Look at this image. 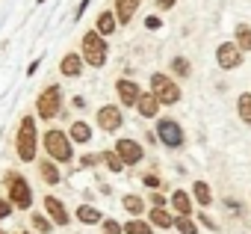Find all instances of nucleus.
<instances>
[{
  "label": "nucleus",
  "instance_id": "1",
  "mask_svg": "<svg viewBox=\"0 0 251 234\" xmlns=\"http://www.w3.org/2000/svg\"><path fill=\"white\" fill-rule=\"evenodd\" d=\"M15 151L24 163H33L36 160V151H39V131H36V119L33 116H24L21 119V128H18V137H15Z\"/></svg>",
  "mask_w": 251,
  "mask_h": 234
},
{
  "label": "nucleus",
  "instance_id": "2",
  "mask_svg": "<svg viewBox=\"0 0 251 234\" xmlns=\"http://www.w3.org/2000/svg\"><path fill=\"white\" fill-rule=\"evenodd\" d=\"M83 59L92 65V68H100L103 62H106V54H109V45H106V39L98 33V30H92V33H86L83 36Z\"/></svg>",
  "mask_w": 251,
  "mask_h": 234
},
{
  "label": "nucleus",
  "instance_id": "3",
  "mask_svg": "<svg viewBox=\"0 0 251 234\" xmlns=\"http://www.w3.org/2000/svg\"><path fill=\"white\" fill-rule=\"evenodd\" d=\"M42 143H45V151L53 157V160H59V163H68L71 157H74V151H71V137L68 134H62V131H48L45 137H42Z\"/></svg>",
  "mask_w": 251,
  "mask_h": 234
},
{
  "label": "nucleus",
  "instance_id": "4",
  "mask_svg": "<svg viewBox=\"0 0 251 234\" xmlns=\"http://www.w3.org/2000/svg\"><path fill=\"white\" fill-rule=\"evenodd\" d=\"M6 187H9V202H12V207L30 210V205H33V190H30L27 178L18 175V172H9V175H6Z\"/></svg>",
  "mask_w": 251,
  "mask_h": 234
},
{
  "label": "nucleus",
  "instance_id": "5",
  "mask_svg": "<svg viewBox=\"0 0 251 234\" xmlns=\"http://www.w3.org/2000/svg\"><path fill=\"white\" fill-rule=\"evenodd\" d=\"M36 110H39V119H56L59 110H62V89H59V86H48V89L39 95Z\"/></svg>",
  "mask_w": 251,
  "mask_h": 234
},
{
  "label": "nucleus",
  "instance_id": "6",
  "mask_svg": "<svg viewBox=\"0 0 251 234\" xmlns=\"http://www.w3.org/2000/svg\"><path fill=\"white\" fill-rule=\"evenodd\" d=\"M151 92L157 95L160 104H177L180 101V86L166 74H151Z\"/></svg>",
  "mask_w": 251,
  "mask_h": 234
},
{
  "label": "nucleus",
  "instance_id": "7",
  "mask_svg": "<svg viewBox=\"0 0 251 234\" xmlns=\"http://www.w3.org/2000/svg\"><path fill=\"white\" fill-rule=\"evenodd\" d=\"M157 140H160L163 146H169V148H180V146H183V128H180V122H175V119H160V122H157Z\"/></svg>",
  "mask_w": 251,
  "mask_h": 234
},
{
  "label": "nucleus",
  "instance_id": "8",
  "mask_svg": "<svg viewBox=\"0 0 251 234\" xmlns=\"http://www.w3.org/2000/svg\"><path fill=\"white\" fill-rule=\"evenodd\" d=\"M115 154L121 157V163H124V166H127V163L133 166V163H139V160L145 157L142 146H139L136 140H130V137H124V140H118V143H115Z\"/></svg>",
  "mask_w": 251,
  "mask_h": 234
},
{
  "label": "nucleus",
  "instance_id": "9",
  "mask_svg": "<svg viewBox=\"0 0 251 234\" xmlns=\"http://www.w3.org/2000/svg\"><path fill=\"white\" fill-rule=\"evenodd\" d=\"M121 125H124V116H121V110H118V107L103 104V107L98 110V128H100V131L112 134V131H118Z\"/></svg>",
  "mask_w": 251,
  "mask_h": 234
},
{
  "label": "nucleus",
  "instance_id": "10",
  "mask_svg": "<svg viewBox=\"0 0 251 234\" xmlns=\"http://www.w3.org/2000/svg\"><path fill=\"white\" fill-rule=\"evenodd\" d=\"M216 62H219V68H239L242 65V51L236 48V42L233 45H219V51H216Z\"/></svg>",
  "mask_w": 251,
  "mask_h": 234
},
{
  "label": "nucleus",
  "instance_id": "11",
  "mask_svg": "<svg viewBox=\"0 0 251 234\" xmlns=\"http://www.w3.org/2000/svg\"><path fill=\"white\" fill-rule=\"evenodd\" d=\"M115 92H118V101H121L124 107H136V101H139V95H142V89L136 86V80H127V77H121V80L115 83Z\"/></svg>",
  "mask_w": 251,
  "mask_h": 234
},
{
  "label": "nucleus",
  "instance_id": "12",
  "mask_svg": "<svg viewBox=\"0 0 251 234\" xmlns=\"http://www.w3.org/2000/svg\"><path fill=\"white\" fill-rule=\"evenodd\" d=\"M45 210H48V219L50 222H56V225H68V210H65V205L56 199V196H48L45 199Z\"/></svg>",
  "mask_w": 251,
  "mask_h": 234
},
{
  "label": "nucleus",
  "instance_id": "13",
  "mask_svg": "<svg viewBox=\"0 0 251 234\" xmlns=\"http://www.w3.org/2000/svg\"><path fill=\"white\" fill-rule=\"evenodd\" d=\"M136 110L139 116H145V119H157V113H160V101L154 92H142L139 101H136Z\"/></svg>",
  "mask_w": 251,
  "mask_h": 234
},
{
  "label": "nucleus",
  "instance_id": "14",
  "mask_svg": "<svg viewBox=\"0 0 251 234\" xmlns=\"http://www.w3.org/2000/svg\"><path fill=\"white\" fill-rule=\"evenodd\" d=\"M59 71H62L65 77H80V71H83V57H80V54H65L62 62H59Z\"/></svg>",
  "mask_w": 251,
  "mask_h": 234
},
{
  "label": "nucleus",
  "instance_id": "15",
  "mask_svg": "<svg viewBox=\"0 0 251 234\" xmlns=\"http://www.w3.org/2000/svg\"><path fill=\"white\" fill-rule=\"evenodd\" d=\"M136 9H139V0H115V18H118V24L133 21Z\"/></svg>",
  "mask_w": 251,
  "mask_h": 234
},
{
  "label": "nucleus",
  "instance_id": "16",
  "mask_svg": "<svg viewBox=\"0 0 251 234\" xmlns=\"http://www.w3.org/2000/svg\"><path fill=\"white\" fill-rule=\"evenodd\" d=\"M169 202H172V207L177 210V216H189V213H192V199H189V193H183V190H175Z\"/></svg>",
  "mask_w": 251,
  "mask_h": 234
},
{
  "label": "nucleus",
  "instance_id": "17",
  "mask_svg": "<svg viewBox=\"0 0 251 234\" xmlns=\"http://www.w3.org/2000/svg\"><path fill=\"white\" fill-rule=\"evenodd\" d=\"M77 219H80L83 225H98V222H103V213H100L95 205H80V207H77Z\"/></svg>",
  "mask_w": 251,
  "mask_h": 234
},
{
  "label": "nucleus",
  "instance_id": "18",
  "mask_svg": "<svg viewBox=\"0 0 251 234\" xmlns=\"http://www.w3.org/2000/svg\"><path fill=\"white\" fill-rule=\"evenodd\" d=\"M115 27H118V18H115V12L103 9V12L98 15V27H95V30H98V33H100V36L106 39V36H109V33L115 30Z\"/></svg>",
  "mask_w": 251,
  "mask_h": 234
},
{
  "label": "nucleus",
  "instance_id": "19",
  "mask_svg": "<svg viewBox=\"0 0 251 234\" xmlns=\"http://www.w3.org/2000/svg\"><path fill=\"white\" fill-rule=\"evenodd\" d=\"M148 222L157 225V228H172L175 225V216L166 207H154V210H148Z\"/></svg>",
  "mask_w": 251,
  "mask_h": 234
},
{
  "label": "nucleus",
  "instance_id": "20",
  "mask_svg": "<svg viewBox=\"0 0 251 234\" xmlns=\"http://www.w3.org/2000/svg\"><path fill=\"white\" fill-rule=\"evenodd\" d=\"M121 234H154V225L136 216V219H130V222L121 225Z\"/></svg>",
  "mask_w": 251,
  "mask_h": 234
},
{
  "label": "nucleus",
  "instance_id": "21",
  "mask_svg": "<svg viewBox=\"0 0 251 234\" xmlns=\"http://www.w3.org/2000/svg\"><path fill=\"white\" fill-rule=\"evenodd\" d=\"M68 137H71V143L86 146V143L92 140V128H89L86 122H74V125H71V131H68Z\"/></svg>",
  "mask_w": 251,
  "mask_h": 234
},
{
  "label": "nucleus",
  "instance_id": "22",
  "mask_svg": "<svg viewBox=\"0 0 251 234\" xmlns=\"http://www.w3.org/2000/svg\"><path fill=\"white\" fill-rule=\"evenodd\" d=\"M39 172H42V178H45L48 184H59V181H62V172H59L56 163H50V160H39Z\"/></svg>",
  "mask_w": 251,
  "mask_h": 234
},
{
  "label": "nucleus",
  "instance_id": "23",
  "mask_svg": "<svg viewBox=\"0 0 251 234\" xmlns=\"http://www.w3.org/2000/svg\"><path fill=\"white\" fill-rule=\"evenodd\" d=\"M192 196H195V202H198L201 207H207V205L213 202V193H210V187H207L204 181H195V184H192Z\"/></svg>",
  "mask_w": 251,
  "mask_h": 234
},
{
  "label": "nucleus",
  "instance_id": "24",
  "mask_svg": "<svg viewBox=\"0 0 251 234\" xmlns=\"http://www.w3.org/2000/svg\"><path fill=\"white\" fill-rule=\"evenodd\" d=\"M236 113H239V119H242L245 125H251V92H242V95H239Z\"/></svg>",
  "mask_w": 251,
  "mask_h": 234
},
{
  "label": "nucleus",
  "instance_id": "25",
  "mask_svg": "<svg viewBox=\"0 0 251 234\" xmlns=\"http://www.w3.org/2000/svg\"><path fill=\"white\" fill-rule=\"evenodd\" d=\"M124 210H127V213L136 219L139 213H145V202H142L139 196H133V193H130V196H124Z\"/></svg>",
  "mask_w": 251,
  "mask_h": 234
},
{
  "label": "nucleus",
  "instance_id": "26",
  "mask_svg": "<svg viewBox=\"0 0 251 234\" xmlns=\"http://www.w3.org/2000/svg\"><path fill=\"white\" fill-rule=\"evenodd\" d=\"M236 48L239 51H251V27L248 24H239L236 27Z\"/></svg>",
  "mask_w": 251,
  "mask_h": 234
},
{
  "label": "nucleus",
  "instance_id": "27",
  "mask_svg": "<svg viewBox=\"0 0 251 234\" xmlns=\"http://www.w3.org/2000/svg\"><path fill=\"white\" fill-rule=\"evenodd\" d=\"M100 160H103V166H109V172H121V169H124V163H121V157H118L115 151H103Z\"/></svg>",
  "mask_w": 251,
  "mask_h": 234
},
{
  "label": "nucleus",
  "instance_id": "28",
  "mask_svg": "<svg viewBox=\"0 0 251 234\" xmlns=\"http://www.w3.org/2000/svg\"><path fill=\"white\" fill-rule=\"evenodd\" d=\"M175 228H177L180 234H198V225H195L189 216H177V219H175Z\"/></svg>",
  "mask_w": 251,
  "mask_h": 234
},
{
  "label": "nucleus",
  "instance_id": "29",
  "mask_svg": "<svg viewBox=\"0 0 251 234\" xmlns=\"http://www.w3.org/2000/svg\"><path fill=\"white\" fill-rule=\"evenodd\" d=\"M172 71L180 74V77H189V71H192V68H189V59H186V57H175V59H172Z\"/></svg>",
  "mask_w": 251,
  "mask_h": 234
},
{
  "label": "nucleus",
  "instance_id": "30",
  "mask_svg": "<svg viewBox=\"0 0 251 234\" xmlns=\"http://www.w3.org/2000/svg\"><path fill=\"white\" fill-rule=\"evenodd\" d=\"M30 222H33V228H39V231H45V234H48V231H50V225H53V222H50L48 216H42V213H33V216H30Z\"/></svg>",
  "mask_w": 251,
  "mask_h": 234
},
{
  "label": "nucleus",
  "instance_id": "31",
  "mask_svg": "<svg viewBox=\"0 0 251 234\" xmlns=\"http://www.w3.org/2000/svg\"><path fill=\"white\" fill-rule=\"evenodd\" d=\"M103 234H121V225L115 219H103Z\"/></svg>",
  "mask_w": 251,
  "mask_h": 234
},
{
  "label": "nucleus",
  "instance_id": "32",
  "mask_svg": "<svg viewBox=\"0 0 251 234\" xmlns=\"http://www.w3.org/2000/svg\"><path fill=\"white\" fill-rule=\"evenodd\" d=\"M145 27H148V30H160V27H163V18H160V15H148V18H145Z\"/></svg>",
  "mask_w": 251,
  "mask_h": 234
},
{
  "label": "nucleus",
  "instance_id": "33",
  "mask_svg": "<svg viewBox=\"0 0 251 234\" xmlns=\"http://www.w3.org/2000/svg\"><path fill=\"white\" fill-rule=\"evenodd\" d=\"M12 213V202L9 199H0V219H6Z\"/></svg>",
  "mask_w": 251,
  "mask_h": 234
},
{
  "label": "nucleus",
  "instance_id": "34",
  "mask_svg": "<svg viewBox=\"0 0 251 234\" xmlns=\"http://www.w3.org/2000/svg\"><path fill=\"white\" fill-rule=\"evenodd\" d=\"M198 219H201V225H204V228H210V231H216V228H219V225H216V219H210V216H207L204 210L198 213Z\"/></svg>",
  "mask_w": 251,
  "mask_h": 234
},
{
  "label": "nucleus",
  "instance_id": "35",
  "mask_svg": "<svg viewBox=\"0 0 251 234\" xmlns=\"http://www.w3.org/2000/svg\"><path fill=\"white\" fill-rule=\"evenodd\" d=\"M145 184H148L151 190H160V187H163V181H160L157 175H145Z\"/></svg>",
  "mask_w": 251,
  "mask_h": 234
},
{
  "label": "nucleus",
  "instance_id": "36",
  "mask_svg": "<svg viewBox=\"0 0 251 234\" xmlns=\"http://www.w3.org/2000/svg\"><path fill=\"white\" fill-rule=\"evenodd\" d=\"M151 205H154V207H166V199L160 196V190H154V193H151Z\"/></svg>",
  "mask_w": 251,
  "mask_h": 234
},
{
  "label": "nucleus",
  "instance_id": "37",
  "mask_svg": "<svg viewBox=\"0 0 251 234\" xmlns=\"http://www.w3.org/2000/svg\"><path fill=\"white\" fill-rule=\"evenodd\" d=\"M95 160H98V157H92V154H83V157H80V166H83V169H89V166H95Z\"/></svg>",
  "mask_w": 251,
  "mask_h": 234
},
{
  "label": "nucleus",
  "instance_id": "38",
  "mask_svg": "<svg viewBox=\"0 0 251 234\" xmlns=\"http://www.w3.org/2000/svg\"><path fill=\"white\" fill-rule=\"evenodd\" d=\"M86 6H89V0H80V6H77V12H74V18H83V12H86Z\"/></svg>",
  "mask_w": 251,
  "mask_h": 234
},
{
  "label": "nucleus",
  "instance_id": "39",
  "mask_svg": "<svg viewBox=\"0 0 251 234\" xmlns=\"http://www.w3.org/2000/svg\"><path fill=\"white\" fill-rule=\"evenodd\" d=\"M175 3H177V0H157V6H160V9H172Z\"/></svg>",
  "mask_w": 251,
  "mask_h": 234
},
{
  "label": "nucleus",
  "instance_id": "40",
  "mask_svg": "<svg viewBox=\"0 0 251 234\" xmlns=\"http://www.w3.org/2000/svg\"><path fill=\"white\" fill-rule=\"evenodd\" d=\"M39 65H42V57H39V59H33V62H30V68H27V74H36V71H39Z\"/></svg>",
  "mask_w": 251,
  "mask_h": 234
},
{
  "label": "nucleus",
  "instance_id": "41",
  "mask_svg": "<svg viewBox=\"0 0 251 234\" xmlns=\"http://www.w3.org/2000/svg\"><path fill=\"white\" fill-rule=\"evenodd\" d=\"M71 104H74V107H77V110H83V107H86V98H80V95H77V98H74V101H71Z\"/></svg>",
  "mask_w": 251,
  "mask_h": 234
},
{
  "label": "nucleus",
  "instance_id": "42",
  "mask_svg": "<svg viewBox=\"0 0 251 234\" xmlns=\"http://www.w3.org/2000/svg\"><path fill=\"white\" fill-rule=\"evenodd\" d=\"M0 234H9V231H3V228H0Z\"/></svg>",
  "mask_w": 251,
  "mask_h": 234
},
{
  "label": "nucleus",
  "instance_id": "43",
  "mask_svg": "<svg viewBox=\"0 0 251 234\" xmlns=\"http://www.w3.org/2000/svg\"><path fill=\"white\" fill-rule=\"evenodd\" d=\"M39 3H45V0H39Z\"/></svg>",
  "mask_w": 251,
  "mask_h": 234
},
{
  "label": "nucleus",
  "instance_id": "44",
  "mask_svg": "<svg viewBox=\"0 0 251 234\" xmlns=\"http://www.w3.org/2000/svg\"><path fill=\"white\" fill-rule=\"evenodd\" d=\"M24 234H30V231H24Z\"/></svg>",
  "mask_w": 251,
  "mask_h": 234
}]
</instances>
